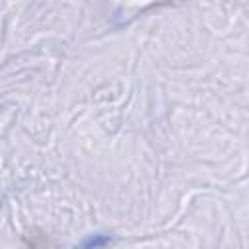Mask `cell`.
Listing matches in <instances>:
<instances>
[{
    "label": "cell",
    "instance_id": "1",
    "mask_svg": "<svg viewBox=\"0 0 249 249\" xmlns=\"http://www.w3.org/2000/svg\"><path fill=\"white\" fill-rule=\"evenodd\" d=\"M111 241H113V237L107 235V233H93V235L86 237L76 249H103V247L109 245Z\"/></svg>",
    "mask_w": 249,
    "mask_h": 249
}]
</instances>
